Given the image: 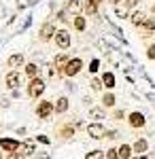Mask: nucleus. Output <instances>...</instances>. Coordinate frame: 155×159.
<instances>
[{
    "label": "nucleus",
    "mask_w": 155,
    "mask_h": 159,
    "mask_svg": "<svg viewBox=\"0 0 155 159\" xmlns=\"http://www.w3.org/2000/svg\"><path fill=\"white\" fill-rule=\"evenodd\" d=\"M87 134L94 140H102V138H106V129H104L102 123H89L87 125Z\"/></svg>",
    "instance_id": "f03ea898"
},
{
    "label": "nucleus",
    "mask_w": 155,
    "mask_h": 159,
    "mask_svg": "<svg viewBox=\"0 0 155 159\" xmlns=\"http://www.w3.org/2000/svg\"><path fill=\"white\" fill-rule=\"evenodd\" d=\"M106 138H117V132H106Z\"/></svg>",
    "instance_id": "c9c22d12"
},
{
    "label": "nucleus",
    "mask_w": 155,
    "mask_h": 159,
    "mask_svg": "<svg viewBox=\"0 0 155 159\" xmlns=\"http://www.w3.org/2000/svg\"><path fill=\"white\" fill-rule=\"evenodd\" d=\"M102 104H104L106 108L115 106V96H113V93H104V98H102Z\"/></svg>",
    "instance_id": "412c9836"
},
{
    "label": "nucleus",
    "mask_w": 155,
    "mask_h": 159,
    "mask_svg": "<svg viewBox=\"0 0 155 159\" xmlns=\"http://www.w3.org/2000/svg\"><path fill=\"white\" fill-rule=\"evenodd\" d=\"M98 68H100V60H94L89 64V70H92V72H98Z\"/></svg>",
    "instance_id": "bb28decb"
},
{
    "label": "nucleus",
    "mask_w": 155,
    "mask_h": 159,
    "mask_svg": "<svg viewBox=\"0 0 155 159\" xmlns=\"http://www.w3.org/2000/svg\"><path fill=\"white\" fill-rule=\"evenodd\" d=\"M68 110V98H60L55 104V112H66Z\"/></svg>",
    "instance_id": "6ab92c4d"
},
{
    "label": "nucleus",
    "mask_w": 155,
    "mask_h": 159,
    "mask_svg": "<svg viewBox=\"0 0 155 159\" xmlns=\"http://www.w3.org/2000/svg\"><path fill=\"white\" fill-rule=\"evenodd\" d=\"M138 159H144V155H140V157H138Z\"/></svg>",
    "instance_id": "4c0bfd02"
},
{
    "label": "nucleus",
    "mask_w": 155,
    "mask_h": 159,
    "mask_svg": "<svg viewBox=\"0 0 155 159\" xmlns=\"http://www.w3.org/2000/svg\"><path fill=\"white\" fill-rule=\"evenodd\" d=\"M55 43H58V47H60V49H68V47H70V43H72L68 30H58V32H55Z\"/></svg>",
    "instance_id": "39448f33"
},
{
    "label": "nucleus",
    "mask_w": 155,
    "mask_h": 159,
    "mask_svg": "<svg viewBox=\"0 0 155 159\" xmlns=\"http://www.w3.org/2000/svg\"><path fill=\"white\" fill-rule=\"evenodd\" d=\"M89 119H104V110L102 108H92L89 110Z\"/></svg>",
    "instance_id": "4be33fe9"
},
{
    "label": "nucleus",
    "mask_w": 155,
    "mask_h": 159,
    "mask_svg": "<svg viewBox=\"0 0 155 159\" xmlns=\"http://www.w3.org/2000/svg\"><path fill=\"white\" fill-rule=\"evenodd\" d=\"M134 153H138V155H144L147 153V148H149V142L144 140V138H140V140H136V144H134Z\"/></svg>",
    "instance_id": "f8f14e48"
},
{
    "label": "nucleus",
    "mask_w": 155,
    "mask_h": 159,
    "mask_svg": "<svg viewBox=\"0 0 155 159\" xmlns=\"http://www.w3.org/2000/svg\"><path fill=\"white\" fill-rule=\"evenodd\" d=\"M106 155H108V159H119V153H117V148H110Z\"/></svg>",
    "instance_id": "c85d7f7f"
},
{
    "label": "nucleus",
    "mask_w": 155,
    "mask_h": 159,
    "mask_svg": "<svg viewBox=\"0 0 155 159\" xmlns=\"http://www.w3.org/2000/svg\"><path fill=\"white\" fill-rule=\"evenodd\" d=\"M132 151H134V148H132L130 144H121V147L117 148V153H119V159H130V157H132Z\"/></svg>",
    "instance_id": "2eb2a0df"
},
{
    "label": "nucleus",
    "mask_w": 155,
    "mask_h": 159,
    "mask_svg": "<svg viewBox=\"0 0 155 159\" xmlns=\"http://www.w3.org/2000/svg\"><path fill=\"white\" fill-rule=\"evenodd\" d=\"M96 2H98V4H100V2H102V0H96Z\"/></svg>",
    "instance_id": "58836bf2"
},
{
    "label": "nucleus",
    "mask_w": 155,
    "mask_h": 159,
    "mask_svg": "<svg viewBox=\"0 0 155 159\" xmlns=\"http://www.w3.org/2000/svg\"><path fill=\"white\" fill-rule=\"evenodd\" d=\"M0 148H4L7 153H15L19 148V142L13 138H0Z\"/></svg>",
    "instance_id": "1a4fd4ad"
},
{
    "label": "nucleus",
    "mask_w": 155,
    "mask_h": 159,
    "mask_svg": "<svg viewBox=\"0 0 155 159\" xmlns=\"http://www.w3.org/2000/svg\"><path fill=\"white\" fill-rule=\"evenodd\" d=\"M128 15V7H117V17H125Z\"/></svg>",
    "instance_id": "cd10ccee"
},
{
    "label": "nucleus",
    "mask_w": 155,
    "mask_h": 159,
    "mask_svg": "<svg viewBox=\"0 0 155 159\" xmlns=\"http://www.w3.org/2000/svg\"><path fill=\"white\" fill-rule=\"evenodd\" d=\"M74 30H79V32H83L85 30V17H74Z\"/></svg>",
    "instance_id": "5701e85b"
},
{
    "label": "nucleus",
    "mask_w": 155,
    "mask_h": 159,
    "mask_svg": "<svg viewBox=\"0 0 155 159\" xmlns=\"http://www.w3.org/2000/svg\"><path fill=\"white\" fill-rule=\"evenodd\" d=\"M108 2H110V4H115V7H119V4L123 2V0H108Z\"/></svg>",
    "instance_id": "e433bc0d"
},
{
    "label": "nucleus",
    "mask_w": 155,
    "mask_h": 159,
    "mask_svg": "<svg viewBox=\"0 0 155 159\" xmlns=\"http://www.w3.org/2000/svg\"><path fill=\"white\" fill-rule=\"evenodd\" d=\"M147 55H149V60H155V45H151V47L147 49Z\"/></svg>",
    "instance_id": "c756f323"
},
{
    "label": "nucleus",
    "mask_w": 155,
    "mask_h": 159,
    "mask_svg": "<svg viewBox=\"0 0 155 159\" xmlns=\"http://www.w3.org/2000/svg\"><path fill=\"white\" fill-rule=\"evenodd\" d=\"M38 142H43V144H49V138H47V136H38Z\"/></svg>",
    "instance_id": "72a5a7b5"
},
{
    "label": "nucleus",
    "mask_w": 155,
    "mask_h": 159,
    "mask_svg": "<svg viewBox=\"0 0 155 159\" xmlns=\"http://www.w3.org/2000/svg\"><path fill=\"white\" fill-rule=\"evenodd\" d=\"M21 64H24V55H21V53H15V55L9 57V68H13V70H15V68H19Z\"/></svg>",
    "instance_id": "4468645a"
},
{
    "label": "nucleus",
    "mask_w": 155,
    "mask_h": 159,
    "mask_svg": "<svg viewBox=\"0 0 155 159\" xmlns=\"http://www.w3.org/2000/svg\"><path fill=\"white\" fill-rule=\"evenodd\" d=\"M153 11H155V4H153Z\"/></svg>",
    "instance_id": "ea45409f"
},
{
    "label": "nucleus",
    "mask_w": 155,
    "mask_h": 159,
    "mask_svg": "<svg viewBox=\"0 0 155 159\" xmlns=\"http://www.w3.org/2000/svg\"><path fill=\"white\" fill-rule=\"evenodd\" d=\"M115 119H123V110H117L115 112Z\"/></svg>",
    "instance_id": "f704fd0d"
},
{
    "label": "nucleus",
    "mask_w": 155,
    "mask_h": 159,
    "mask_svg": "<svg viewBox=\"0 0 155 159\" xmlns=\"http://www.w3.org/2000/svg\"><path fill=\"white\" fill-rule=\"evenodd\" d=\"M51 112H55V104H51V102H40L38 106H36V115L40 117V119H49L51 117Z\"/></svg>",
    "instance_id": "20e7f679"
},
{
    "label": "nucleus",
    "mask_w": 155,
    "mask_h": 159,
    "mask_svg": "<svg viewBox=\"0 0 155 159\" xmlns=\"http://www.w3.org/2000/svg\"><path fill=\"white\" fill-rule=\"evenodd\" d=\"M34 153H36L34 140H26V142H24V155H34Z\"/></svg>",
    "instance_id": "f3484780"
},
{
    "label": "nucleus",
    "mask_w": 155,
    "mask_h": 159,
    "mask_svg": "<svg viewBox=\"0 0 155 159\" xmlns=\"http://www.w3.org/2000/svg\"><path fill=\"white\" fill-rule=\"evenodd\" d=\"M128 121H130V125L134 127V129H138V127H143L144 123H147V119H144L143 112H138V110H134V112H130V117H128Z\"/></svg>",
    "instance_id": "0eeeda50"
},
{
    "label": "nucleus",
    "mask_w": 155,
    "mask_h": 159,
    "mask_svg": "<svg viewBox=\"0 0 155 159\" xmlns=\"http://www.w3.org/2000/svg\"><path fill=\"white\" fill-rule=\"evenodd\" d=\"M68 61H70V57H68V53H58L55 55V68H60V72L68 66Z\"/></svg>",
    "instance_id": "9b49d317"
},
{
    "label": "nucleus",
    "mask_w": 155,
    "mask_h": 159,
    "mask_svg": "<svg viewBox=\"0 0 155 159\" xmlns=\"http://www.w3.org/2000/svg\"><path fill=\"white\" fill-rule=\"evenodd\" d=\"M102 87H104L102 79H92V89L94 91H102Z\"/></svg>",
    "instance_id": "b1692460"
},
{
    "label": "nucleus",
    "mask_w": 155,
    "mask_h": 159,
    "mask_svg": "<svg viewBox=\"0 0 155 159\" xmlns=\"http://www.w3.org/2000/svg\"><path fill=\"white\" fill-rule=\"evenodd\" d=\"M58 19H62V21H66V19H68V17H66V11H60V13H58Z\"/></svg>",
    "instance_id": "473e14b6"
},
{
    "label": "nucleus",
    "mask_w": 155,
    "mask_h": 159,
    "mask_svg": "<svg viewBox=\"0 0 155 159\" xmlns=\"http://www.w3.org/2000/svg\"><path fill=\"white\" fill-rule=\"evenodd\" d=\"M147 19H149V17H147L144 13H140V11H136V13H132V15H130V21L136 25V28H140V25H143Z\"/></svg>",
    "instance_id": "9d476101"
},
{
    "label": "nucleus",
    "mask_w": 155,
    "mask_h": 159,
    "mask_svg": "<svg viewBox=\"0 0 155 159\" xmlns=\"http://www.w3.org/2000/svg\"><path fill=\"white\" fill-rule=\"evenodd\" d=\"M102 157H104V153H102V151H92L85 159H102Z\"/></svg>",
    "instance_id": "393cba45"
},
{
    "label": "nucleus",
    "mask_w": 155,
    "mask_h": 159,
    "mask_svg": "<svg viewBox=\"0 0 155 159\" xmlns=\"http://www.w3.org/2000/svg\"><path fill=\"white\" fill-rule=\"evenodd\" d=\"M62 134H64V138H70V136L74 134V127H70V125H66V127L62 129Z\"/></svg>",
    "instance_id": "a878e982"
},
{
    "label": "nucleus",
    "mask_w": 155,
    "mask_h": 159,
    "mask_svg": "<svg viewBox=\"0 0 155 159\" xmlns=\"http://www.w3.org/2000/svg\"><path fill=\"white\" fill-rule=\"evenodd\" d=\"M26 74H28L30 79H36V76H38V66H36V64H28V66H26Z\"/></svg>",
    "instance_id": "aec40b11"
},
{
    "label": "nucleus",
    "mask_w": 155,
    "mask_h": 159,
    "mask_svg": "<svg viewBox=\"0 0 155 159\" xmlns=\"http://www.w3.org/2000/svg\"><path fill=\"white\" fill-rule=\"evenodd\" d=\"M81 9H83L81 0H68V11L70 13H77V11H81Z\"/></svg>",
    "instance_id": "a211bd4d"
},
{
    "label": "nucleus",
    "mask_w": 155,
    "mask_h": 159,
    "mask_svg": "<svg viewBox=\"0 0 155 159\" xmlns=\"http://www.w3.org/2000/svg\"><path fill=\"white\" fill-rule=\"evenodd\" d=\"M9 159H24V153H17V151H15V153L9 155Z\"/></svg>",
    "instance_id": "7c9ffc66"
},
{
    "label": "nucleus",
    "mask_w": 155,
    "mask_h": 159,
    "mask_svg": "<svg viewBox=\"0 0 155 159\" xmlns=\"http://www.w3.org/2000/svg\"><path fill=\"white\" fill-rule=\"evenodd\" d=\"M55 32H58V30H55V25L53 24H43V28H40V40H43V43H49V40H51V38H55Z\"/></svg>",
    "instance_id": "423d86ee"
},
{
    "label": "nucleus",
    "mask_w": 155,
    "mask_h": 159,
    "mask_svg": "<svg viewBox=\"0 0 155 159\" xmlns=\"http://www.w3.org/2000/svg\"><path fill=\"white\" fill-rule=\"evenodd\" d=\"M102 83H104L106 89H113V87H115V74L113 72H104L102 74Z\"/></svg>",
    "instance_id": "dca6fc26"
},
{
    "label": "nucleus",
    "mask_w": 155,
    "mask_h": 159,
    "mask_svg": "<svg viewBox=\"0 0 155 159\" xmlns=\"http://www.w3.org/2000/svg\"><path fill=\"white\" fill-rule=\"evenodd\" d=\"M45 91V83L36 76V79H30V85H28V96L30 98H38L40 93Z\"/></svg>",
    "instance_id": "7ed1b4c3"
},
{
    "label": "nucleus",
    "mask_w": 155,
    "mask_h": 159,
    "mask_svg": "<svg viewBox=\"0 0 155 159\" xmlns=\"http://www.w3.org/2000/svg\"><path fill=\"white\" fill-rule=\"evenodd\" d=\"M4 81H7V87H9V89H17L19 83H21V76H19L17 70H11V72L7 74V79H4Z\"/></svg>",
    "instance_id": "6e6552de"
},
{
    "label": "nucleus",
    "mask_w": 155,
    "mask_h": 159,
    "mask_svg": "<svg viewBox=\"0 0 155 159\" xmlns=\"http://www.w3.org/2000/svg\"><path fill=\"white\" fill-rule=\"evenodd\" d=\"M81 68H83V60H79V57H72V60L68 61V66L62 70V74H64V76H74V74L81 72Z\"/></svg>",
    "instance_id": "f257e3e1"
},
{
    "label": "nucleus",
    "mask_w": 155,
    "mask_h": 159,
    "mask_svg": "<svg viewBox=\"0 0 155 159\" xmlns=\"http://www.w3.org/2000/svg\"><path fill=\"white\" fill-rule=\"evenodd\" d=\"M83 11H85V15H96L98 13V2L96 0H85Z\"/></svg>",
    "instance_id": "ddd939ff"
},
{
    "label": "nucleus",
    "mask_w": 155,
    "mask_h": 159,
    "mask_svg": "<svg viewBox=\"0 0 155 159\" xmlns=\"http://www.w3.org/2000/svg\"><path fill=\"white\" fill-rule=\"evenodd\" d=\"M138 2H140V0H123V4H125V7H136Z\"/></svg>",
    "instance_id": "2f4dec72"
}]
</instances>
